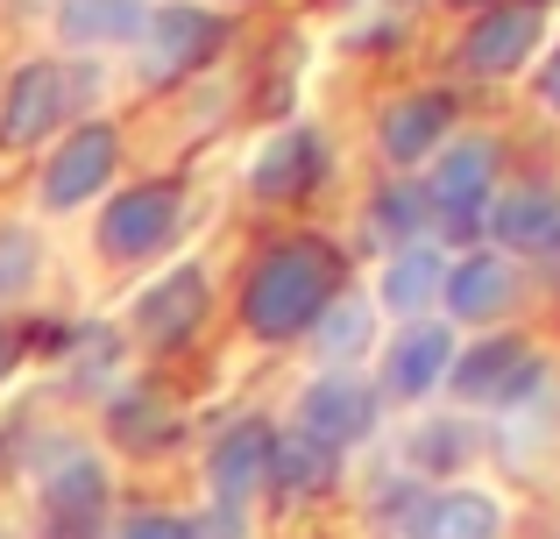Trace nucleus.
Returning <instances> with one entry per match:
<instances>
[{"label": "nucleus", "instance_id": "f257e3e1", "mask_svg": "<svg viewBox=\"0 0 560 539\" xmlns=\"http://www.w3.org/2000/svg\"><path fill=\"white\" fill-rule=\"evenodd\" d=\"M341 277L348 270H341V249H334V242H319V235L270 242V249L256 256V270H248V284H242V327L256 333V341H299L334 305Z\"/></svg>", "mask_w": 560, "mask_h": 539}, {"label": "nucleus", "instance_id": "f03ea898", "mask_svg": "<svg viewBox=\"0 0 560 539\" xmlns=\"http://www.w3.org/2000/svg\"><path fill=\"white\" fill-rule=\"evenodd\" d=\"M497 199V142L490 136H462L433 156V178H425V221H440L454 242H468L482 227Z\"/></svg>", "mask_w": 560, "mask_h": 539}, {"label": "nucleus", "instance_id": "7ed1b4c3", "mask_svg": "<svg viewBox=\"0 0 560 539\" xmlns=\"http://www.w3.org/2000/svg\"><path fill=\"white\" fill-rule=\"evenodd\" d=\"M447 384H454V398H462V405L511 412V405H525L539 384H547V355H539L525 333H490V341H476L468 355H454Z\"/></svg>", "mask_w": 560, "mask_h": 539}, {"label": "nucleus", "instance_id": "20e7f679", "mask_svg": "<svg viewBox=\"0 0 560 539\" xmlns=\"http://www.w3.org/2000/svg\"><path fill=\"white\" fill-rule=\"evenodd\" d=\"M220 36H228L220 8H199V0H164V8L142 14L136 65H142V79L171 85V79H185V71H199L206 57L220 50Z\"/></svg>", "mask_w": 560, "mask_h": 539}, {"label": "nucleus", "instance_id": "39448f33", "mask_svg": "<svg viewBox=\"0 0 560 539\" xmlns=\"http://www.w3.org/2000/svg\"><path fill=\"white\" fill-rule=\"evenodd\" d=\"M454 355H462V348H454L447 319H405L376 355V398H397V405L433 398V390L447 384Z\"/></svg>", "mask_w": 560, "mask_h": 539}, {"label": "nucleus", "instance_id": "423d86ee", "mask_svg": "<svg viewBox=\"0 0 560 539\" xmlns=\"http://www.w3.org/2000/svg\"><path fill=\"white\" fill-rule=\"evenodd\" d=\"M370 426H376V384L355 376V370H319L313 384L299 390V405H291V433L334 447V455L355 447Z\"/></svg>", "mask_w": 560, "mask_h": 539}, {"label": "nucleus", "instance_id": "0eeeda50", "mask_svg": "<svg viewBox=\"0 0 560 539\" xmlns=\"http://www.w3.org/2000/svg\"><path fill=\"white\" fill-rule=\"evenodd\" d=\"M185 221V192L178 185H128L121 199H107V213H100V256L107 263H142V256H156L171 235H178Z\"/></svg>", "mask_w": 560, "mask_h": 539}, {"label": "nucleus", "instance_id": "6e6552de", "mask_svg": "<svg viewBox=\"0 0 560 539\" xmlns=\"http://www.w3.org/2000/svg\"><path fill=\"white\" fill-rule=\"evenodd\" d=\"M107 461L71 447L50 476H43V539H100L107 532Z\"/></svg>", "mask_w": 560, "mask_h": 539}, {"label": "nucleus", "instance_id": "1a4fd4ad", "mask_svg": "<svg viewBox=\"0 0 560 539\" xmlns=\"http://www.w3.org/2000/svg\"><path fill=\"white\" fill-rule=\"evenodd\" d=\"M114 164H121V136H114L107 121L71 128V136L50 150V164H43V207L50 213H79L85 199L107 192Z\"/></svg>", "mask_w": 560, "mask_h": 539}, {"label": "nucleus", "instance_id": "9d476101", "mask_svg": "<svg viewBox=\"0 0 560 539\" xmlns=\"http://www.w3.org/2000/svg\"><path fill=\"white\" fill-rule=\"evenodd\" d=\"M65 107H71V79L65 65L36 57L8 79V99H0V150H36L65 128Z\"/></svg>", "mask_w": 560, "mask_h": 539}, {"label": "nucleus", "instance_id": "9b49d317", "mask_svg": "<svg viewBox=\"0 0 560 539\" xmlns=\"http://www.w3.org/2000/svg\"><path fill=\"white\" fill-rule=\"evenodd\" d=\"M482 227L497 235V256H553L560 249V185L525 178V185H497Z\"/></svg>", "mask_w": 560, "mask_h": 539}, {"label": "nucleus", "instance_id": "f8f14e48", "mask_svg": "<svg viewBox=\"0 0 560 539\" xmlns=\"http://www.w3.org/2000/svg\"><path fill=\"white\" fill-rule=\"evenodd\" d=\"M397 539H504V504L490 490H411Z\"/></svg>", "mask_w": 560, "mask_h": 539}, {"label": "nucleus", "instance_id": "ddd939ff", "mask_svg": "<svg viewBox=\"0 0 560 539\" xmlns=\"http://www.w3.org/2000/svg\"><path fill=\"white\" fill-rule=\"evenodd\" d=\"M454 136V99L447 93H411V99H390L376 121V150L383 164H425V156H440Z\"/></svg>", "mask_w": 560, "mask_h": 539}, {"label": "nucleus", "instance_id": "4468645a", "mask_svg": "<svg viewBox=\"0 0 560 539\" xmlns=\"http://www.w3.org/2000/svg\"><path fill=\"white\" fill-rule=\"evenodd\" d=\"M539 36H547V14H539L533 0H511V8H482V22L468 28L462 57L482 79H504V71H518L525 57L539 50Z\"/></svg>", "mask_w": 560, "mask_h": 539}, {"label": "nucleus", "instance_id": "2eb2a0df", "mask_svg": "<svg viewBox=\"0 0 560 539\" xmlns=\"http://www.w3.org/2000/svg\"><path fill=\"white\" fill-rule=\"evenodd\" d=\"M440 291H447V256H440L433 242H405V249H390L383 270H376V313H390L397 327H405V319L433 313Z\"/></svg>", "mask_w": 560, "mask_h": 539}, {"label": "nucleus", "instance_id": "dca6fc26", "mask_svg": "<svg viewBox=\"0 0 560 539\" xmlns=\"http://www.w3.org/2000/svg\"><path fill=\"white\" fill-rule=\"evenodd\" d=\"M440 305H447V319H497L518 305V263L497 249H468L447 263V291H440Z\"/></svg>", "mask_w": 560, "mask_h": 539}, {"label": "nucleus", "instance_id": "f3484780", "mask_svg": "<svg viewBox=\"0 0 560 539\" xmlns=\"http://www.w3.org/2000/svg\"><path fill=\"white\" fill-rule=\"evenodd\" d=\"M270 441H277V426H262V419H242V426L220 433L213 461H206V490H213V504L248 512V497H256L262 476H270Z\"/></svg>", "mask_w": 560, "mask_h": 539}, {"label": "nucleus", "instance_id": "a211bd4d", "mask_svg": "<svg viewBox=\"0 0 560 539\" xmlns=\"http://www.w3.org/2000/svg\"><path fill=\"white\" fill-rule=\"evenodd\" d=\"M319 171H327V142L313 128H277L256 150V164H248V192L256 199H305L319 185Z\"/></svg>", "mask_w": 560, "mask_h": 539}, {"label": "nucleus", "instance_id": "6ab92c4d", "mask_svg": "<svg viewBox=\"0 0 560 539\" xmlns=\"http://www.w3.org/2000/svg\"><path fill=\"white\" fill-rule=\"evenodd\" d=\"M206 319V270L199 263H178L164 270V284H150L136 298V333L150 348H178L191 327Z\"/></svg>", "mask_w": 560, "mask_h": 539}, {"label": "nucleus", "instance_id": "aec40b11", "mask_svg": "<svg viewBox=\"0 0 560 539\" xmlns=\"http://www.w3.org/2000/svg\"><path fill=\"white\" fill-rule=\"evenodd\" d=\"M376 298L370 291H334V305L313 319V348H319V370H355L362 355H370V341H376Z\"/></svg>", "mask_w": 560, "mask_h": 539}, {"label": "nucleus", "instance_id": "412c9836", "mask_svg": "<svg viewBox=\"0 0 560 539\" xmlns=\"http://www.w3.org/2000/svg\"><path fill=\"white\" fill-rule=\"evenodd\" d=\"M150 0H57V36L65 50H121L142 36Z\"/></svg>", "mask_w": 560, "mask_h": 539}, {"label": "nucleus", "instance_id": "4be33fe9", "mask_svg": "<svg viewBox=\"0 0 560 539\" xmlns=\"http://www.w3.org/2000/svg\"><path fill=\"white\" fill-rule=\"evenodd\" d=\"M341 476V455L319 441H305V433H277L270 441V476H262V490H277V497H319V490Z\"/></svg>", "mask_w": 560, "mask_h": 539}, {"label": "nucleus", "instance_id": "5701e85b", "mask_svg": "<svg viewBox=\"0 0 560 539\" xmlns=\"http://www.w3.org/2000/svg\"><path fill=\"white\" fill-rule=\"evenodd\" d=\"M107 433L128 455H156V447L178 441V405H164L156 390H128V398L107 405Z\"/></svg>", "mask_w": 560, "mask_h": 539}, {"label": "nucleus", "instance_id": "b1692460", "mask_svg": "<svg viewBox=\"0 0 560 539\" xmlns=\"http://www.w3.org/2000/svg\"><path fill=\"white\" fill-rule=\"evenodd\" d=\"M468 447H476V433L462 426V419H419V426L405 433V455L419 476H447L468 461Z\"/></svg>", "mask_w": 560, "mask_h": 539}, {"label": "nucleus", "instance_id": "393cba45", "mask_svg": "<svg viewBox=\"0 0 560 539\" xmlns=\"http://www.w3.org/2000/svg\"><path fill=\"white\" fill-rule=\"evenodd\" d=\"M370 227L390 235L397 249H405V242H425V192L419 185H383L376 207H370Z\"/></svg>", "mask_w": 560, "mask_h": 539}, {"label": "nucleus", "instance_id": "a878e982", "mask_svg": "<svg viewBox=\"0 0 560 539\" xmlns=\"http://www.w3.org/2000/svg\"><path fill=\"white\" fill-rule=\"evenodd\" d=\"M43 270V242L36 227H0V298H22Z\"/></svg>", "mask_w": 560, "mask_h": 539}, {"label": "nucleus", "instance_id": "bb28decb", "mask_svg": "<svg viewBox=\"0 0 560 539\" xmlns=\"http://www.w3.org/2000/svg\"><path fill=\"white\" fill-rule=\"evenodd\" d=\"M114 539H191V518H178V512H136V518L114 526Z\"/></svg>", "mask_w": 560, "mask_h": 539}, {"label": "nucleus", "instance_id": "cd10ccee", "mask_svg": "<svg viewBox=\"0 0 560 539\" xmlns=\"http://www.w3.org/2000/svg\"><path fill=\"white\" fill-rule=\"evenodd\" d=\"M191 539H248V512H228V504H213V512L191 518Z\"/></svg>", "mask_w": 560, "mask_h": 539}, {"label": "nucleus", "instance_id": "c85d7f7f", "mask_svg": "<svg viewBox=\"0 0 560 539\" xmlns=\"http://www.w3.org/2000/svg\"><path fill=\"white\" fill-rule=\"evenodd\" d=\"M539 107H547V114H560V43H553L547 71H539Z\"/></svg>", "mask_w": 560, "mask_h": 539}, {"label": "nucleus", "instance_id": "c756f323", "mask_svg": "<svg viewBox=\"0 0 560 539\" xmlns=\"http://www.w3.org/2000/svg\"><path fill=\"white\" fill-rule=\"evenodd\" d=\"M14 362H22V333H14V327H8V313H0V376H8Z\"/></svg>", "mask_w": 560, "mask_h": 539}, {"label": "nucleus", "instance_id": "7c9ffc66", "mask_svg": "<svg viewBox=\"0 0 560 539\" xmlns=\"http://www.w3.org/2000/svg\"><path fill=\"white\" fill-rule=\"evenodd\" d=\"M447 8H490V0H447Z\"/></svg>", "mask_w": 560, "mask_h": 539}, {"label": "nucleus", "instance_id": "2f4dec72", "mask_svg": "<svg viewBox=\"0 0 560 539\" xmlns=\"http://www.w3.org/2000/svg\"><path fill=\"white\" fill-rule=\"evenodd\" d=\"M533 8H539V0H533Z\"/></svg>", "mask_w": 560, "mask_h": 539}]
</instances>
